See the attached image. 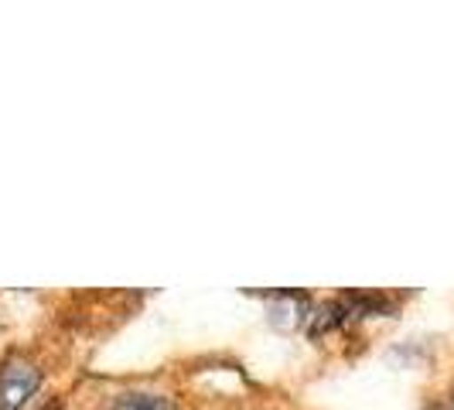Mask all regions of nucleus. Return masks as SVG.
I'll list each match as a JSON object with an SVG mask.
<instances>
[{"instance_id": "f257e3e1", "label": "nucleus", "mask_w": 454, "mask_h": 410, "mask_svg": "<svg viewBox=\"0 0 454 410\" xmlns=\"http://www.w3.org/2000/svg\"><path fill=\"white\" fill-rule=\"evenodd\" d=\"M42 387V369L27 359H7L0 369V410H21Z\"/></svg>"}, {"instance_id": "f03ea898", "label": "nucleus", "mask_w": 454, "mask_h": 410, "mask_svg": "<svg viewBox=\"0 0 454 410\" xmlns=\"http://www.w3.org/2000/svg\"><path fill=\"white\" fill-rule=\"evenodd\" d=\"M114 410H175V400L154 390H127L114 400Z\"/></svg>"}]
</instances>
